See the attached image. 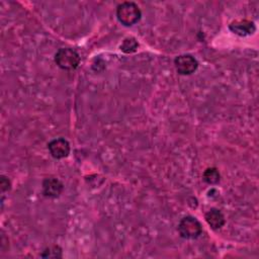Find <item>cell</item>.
<instances>
[{
	"instance_id": "3",
	"label": "cell",
	"mask_w": 259,
	"mask_h": 259,
	"mask_svg": "<svg viewBox=\"0 0 259 259\" xmlns=\"http://www.w3.org/2000/svg\"><path fill=\"white\" fill-rule=\"evenodd\" d=\"M178 232L184 239H196L201 235L202 227L196 218L187 215L179 222Z\"/></svg>"
},
{
	"instance_id": "12",
	"label": "cell",
	"mask_w": 259,
	"mask_h": 259,
	"mask_svg": "<svg viewBox=\"0 0 259 259\" xmlns=\"http://www.w3.org/2000/svg\"><path fill=\"white\" fill-rule=\"evenodd\" d=\"M10 185H11V184H10L9 179H8L7 177H5V176H2V177H1V180H0V186H1L2 192L9 190V189H10Z\"/></svg>"
},
{
	"instance_id": "7",
	"label": "cell",
	"mask_w": 259,
	"mask_h": 259,
	"mask_svg": "<svg viewBox=\"0 0 259 259\" xmlns=\"http://www.w3.org/2000/svg\"><path fill=\"white\" fill-rule=\"evenodd\" d=\"M230 29L241 36L252 34L255 31V25L250 20H235L230 24Z\"/></svg>"
},
{
	"instance_id": "2",
	"label": "cell",
	"mask_w": 259,
	"mask_h": 259,
	"mask_svg": "<svg viewBox=\"0 0 259 259\" xmlns=\"http://www.w3.org/2000/svg\"><path fill=\"white\" fill-rule=\"evenodd\" d=\"M55 62L63 70H74L80 64V56L73 49L61 48L55 54Z\"/></svg>"
},
{
	"instance_id": "9",
	"label": "cell",
	"mask_w": 259,
	"mask_h": 259,
	"mask_svg": "<svg viewBox=\"0 0 259 259\" xmlns=\"http://www.w3.org/2000/svg\"><path fill=\"white\" fill-rule=\"evenodd\" d=\"M202 178L203 180L207 183V184H217L219 183L220 179H221V175H220V172L217 168L214 167H210V168H207L203 174H202Z\"/></svg>"
},
{
	"instance_id": "5",
	"label": "cell",
	"mask_w": 259,
	"mask_h": 259,
	"mask_svg": "<svg viewBox=\"0 0 259 259\" xmlns=\"http://www.w3.org/2000/svg\"><path fill=\"white\" fill-rule=\"evenodd\" d=\"M48 149L50 154L56 159L66 158L70 154V144L63 138L52 140L48 144Z\"/></svg>"
},
{
	"instance_id": "6",
	"label": "cell",
	"mask_w": 259,
	"mask_h": 259,
	"mask_svg": "<svg viewBox=\"0 0 259 259\" xmlns=\"http://www.w3.org/2000/svg\"><path fill=\"white\" fill-rule=\"evenodd\" d=\"M64 189L63 183L55 177H48L42 181V193L47 197H58Z\"/></svg>"
},
{
	"instance_id": "10",
	"label": "cell",
	"mask_w": 259,
	"mask_h": 259,
	"mask_svg": "<svg viewBox=\"0 0 259 259\" xmlns=\"http://www.w3.org/2000/svg\"><path fill=\"white\" fill-rule=\"evenodd\" d=\"M138 47H139V44L135 37H126L122 40L119 48H120V51H122L123 53L131 54L136 52Z\"/></svg>"
},
{
	"instance_id": "4",
	"label": "cell",
	"mask_w": 259,
	"mask_h": 259,
	"mask_svg": "<svg viewBox=\"0 0 259 259\" xmlns=\"http://www.w3.org/2000/svg\"><path fill=\"white\" fill-rule=\"evenodd\" d=\"M174 65L176 71L179 74L190 75L196 71L198 67V62L191 55H180L175 58Z\"/></svg>"
},
{
	"instance_id": "8",
	"label": "cell",
	"mask_w": 259,
	"mask_h": 259,
	"mask_svg": "<svg viewBox=\"0 0 259 259\" xmlns=\"http://www.w3.org/2000/svg\"><path fill=\"white\" fill-rule=\"evenodd\" d=\"M204 219H205L207 225L213 230L221 229L226 223L225 215L218 208H210L208 211H206Z\"/></svg>"
},
{
	"instance_id": "11",
	"label": "cell",
	"mask_w": 259,
	"mask_h": 259,
	"mask_svg": "<svg viewBox=\"0 0 259 259\" xmlns=\"http://www.w3.org/2000/svg\"><path fill=\"white\" fill-rule=\"evenodd\" d=\"M61 256H62V250L58 246L49 247L41 254V257L44 258H59Z\"/></svg>"
},
{
	"instance_id": "1",
	"label": "cell",
	"mask_w": 259,
	"mask_h": 259,
	"mask_svg": "<svg viewBox=\"0 0 259 259\" xmlns=\"http://www.w3.org/2000/svg\"><path fill=\"white\" fill-rule=\"evenodd\" d=\"M141 16L142 12L139 6L134 2H122L116 8V17L118 21L125 26H132L136 24L141 19Z\"/></svg>"
}]
</instances>
